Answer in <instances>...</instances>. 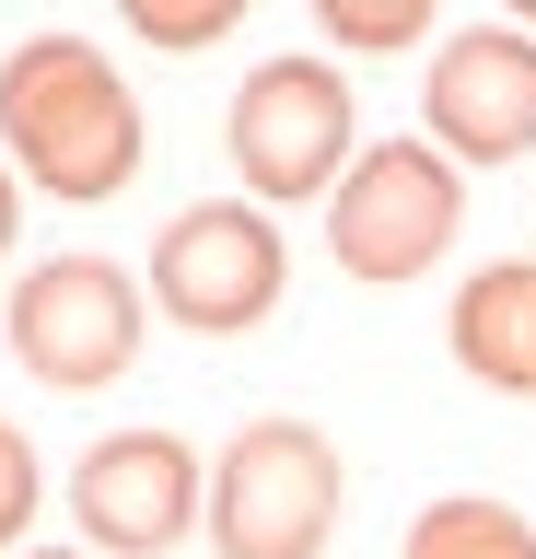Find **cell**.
Wrapping results in <instances>:
<instances>
[{
	"mask_svg": "<svg viewBox=\"0 0 536 559\" xmlns=\"http://www.w3.org/2000/svg\"><path fill=\"white\" fill-rule=\"evenodd\" d=\"M0 140L47 199H117L141 175V105L82 35H24L0 59Z\"/></svg>",
	"mask_w": 536,
	"mask_h": 559,
	"instance_id": "cell-1",
	"label": "cell"
},
{
	"mask_svg": "<svg viewBox=\"0 0 536 559\" xmlns=\"http://www.w3.org/2000/svg\"><path fill=\"white\" fill-rule=\"evenodd\" d=\"M350 501V466L315 419H246L211 466V548L222 559H315Z\"/></svg>",
	"mask_w": 536,
	"mask_h": 559,
	"instance_id": "cell-2",
	"label": "cell"
},
{
	"mask_svg": "<svg viewBox=\"0 0 536 559\" xmlns=\"http://www.w3.org/2000/svg\"><path fill=\"white\" fill-rule=\"evenodd\" d=\"M466 222V187H455V152L431 140H373L338 187H326V257L350 280H420Z\"/></svg>",
	"mask_w": 536,
	"mask_h": 559,
	"instance_id": "cell-3",
	"label": "cell"
},
{
	"mask_svg": "<svg viewBox=\"0 0 536 559\" xmlns=\"http://www.w3.org/2000/svg\"><path fill=\"white\" fill-rule=\"evenodd\" d=\"M152 304L199 326V338H246L269 326L281 304V222L246 199H211V210H176L164 245H152Z\"/></svg>",
	"mask_w": 536,
	"mask_h": 559,
	"instance_id": "cell-4",
	"label": "cell"
},
{
	"mask_svg": "<svg viewBox=\"0 0 536 559\" xmlns=\"http://www.w3.org/2000/svg\"><path fill=\"white\" fill-rule=\"evenodd\" d=\"M222 140H234V175L257 199H326L338 152H350V82L326 59H269V70H246Z\"/></svg>",
	"mask_w": 536,
	"mask_h": 559,
	"instance_id": "cell-5",
	"label": "cell"
},
{
	"mask_svg": "<svg viewBox=\"0 0 536 559\" xmlns=\"http://www.w3.org/2000/svg\"><path fill=\"white\" fill-rule=\"evenodd\" d=\"M12 349L36 384H117L129 349H141V280L106 269V257H47V269L12 280Z\"/></svg>",
	"mask_w": 536,
	"mask_h": 559,
	"instance_id": "cell-6",
	"label": "cell"
},
{
	"mask_svg": "<svg viewBox=\"0 0 536 559\" xmlns=\"http://www.w3.org/2000/svg\"><path fill=\"white\" fill-rule=\"evenodd\" d=\"M420 117H431V152H455V164H513L536 140V35L525 24L443 35V59H431V82H420Z\"/></svg>",
	"mask_w": 536,
	"mask_h": 559,
	"instance_id": "cell-7",
	"label": "cell"
},
{
	"mask_svg": "<svg viewBox=\"0 0 536 559\" xmlns=\"http://www.w3.org/2000/svg\"><path fill=\"white\" fill-rule=\"evenodd\" d=\"M71 524L106 559H164L199 524V454L176 431H106V443L71 466Z\"/></svg>",
	"mask_w": 536,
	"mask_h": 559,
	"instance_id": "cell-8",
	"label": "cell"
},
{
	"mask_svg": "<svg viewBox=\"0 0 536 559\" xmlns=\"http://www.w3.org/2000/svg\"><path fill=\"white\" fill-rule=\"evenodd\" d=\"M455 361L501 396H536V269L525 257H501L455 292Z\"/></svg>",
	"mask_w": 536,
	"mask_h": 559,
	"instance_id": "cell-9",
	"label": "cell"
},
{
	"mask_svg": "<svg viewBox=\"0 0 536 559\" xmlns=\"http://www.w3.org/2000/svg\"><path fill=\"white\" fill-rule=\"evenodd\" d=\"M408 559H536V524L513 513V501H431L420 524H408Z\"/></svg>",
	"mask_w": 536,
	"mask_h": 559,
	"instance_id": "cell-10",
	"label": "cell"
},
{
	"mask_svg": "<svg viewBox=\"0 0 536 559\" xmlns=\"http://www.w3.org/2000/svg\"><path fill=\"white\" fill-rule=\"evenodd\" d=\"M315 24L338 47H408V35H431V0H315Z\"/></svg>",
	"mask_w": 536,
	"mask_h": 559,
	"instance_id": "cell-11",
	"label": "cell"
},
{
	"mask_svg": "<svg viewBox=\"0 0 536 559\" xmlns=\"http://www.w3.org/2000/svg\"><path fill=\"white\" fill-rule=\"evenodd\" d=\"M117 12H129V35H152V47H211V35H234L246 0H117Z\"/></svg>",
	"mask_w": 536,
	"mask_h": 559,
	"instance_id": "cell-12",
	"label": "cell"
},
{
	"mask_svg": "<svg viewBox=\"0 0 536 559\" xmlns=\"http://www.w3.org/2000/svg\"><path fill=\"white\" fill-rule=\"evenodd\" d=\"M36 501H47V478H36V443H24L12 419H0V548H12L24 524H36Z\"/></svg>",
	"mask_w": 536,
	"mask_h": 559,
	"instance_id": "cell-13",
	"label": "cell"
},
{
	"mask_svg": "<svg viewBox=\"0 0 536 559\" xmlns=\"http://www.w3.org/2000/svg\"><path fill=\"white\" fill-rule=\"evenodd\" d=\"M12 222H24V187H12V175H0V245H12Z\"/></svg>",
	"mask_w": 536,
	"mask_h": 559,
	"instance_id": "cell-14",
	"label": "cell"
},
{
	"mask_svg": "<svg viewBox=\"0 0 536 559\" xmlns=\"http://www.w3.org/2000/svg\"><path fill=\"white\" fill-rule=\"evenodd\" d=\"M513 24H525V35H536V0H513Z\"/></svg>",
	"mask_w": 536,
	"mask_h": 559,
	"instance_id": "cell-15",
	"label": "cell"
},
{
	"mask_svg": "<svg viewBox=\"0 0 536 559\" xmlns=\"http://www.w3.org/2000/svg\"><path fill=\"white\" fill-rule=\"evenodd\" d=\"M36 559H71V548H36Z\"/></svg>",
	"mask_w": 536,
	"mask_h": 559,
	"instance_id": "cell-16",
	"label": "cell"
}]
</instances>
